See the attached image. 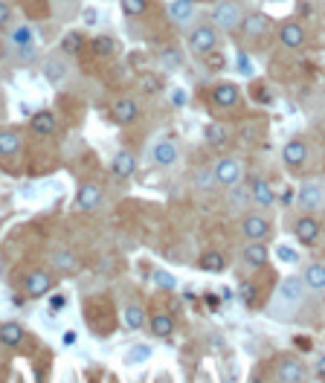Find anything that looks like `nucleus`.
<instances>
[{
  "instance_id": "obj_15",
  "label": "nucleus",
  "mask_w": 325,
  "mask_h": 383,
  "mask_svg": "<svg viewBox=\"0 0 325 383\" xmlns=\"http://www.w3.org/2000/svg\"><path fill=\"white\" fill-rule=\"evenodd\" d=\"M279 38H282L285 47H299L305 41V29L299 27V23H285L282 32H279Z\"/></svg>"
},
{
  "instance_id": "obj_28",
  "label": "nucleus",
  "mask_w": 325,
  "mask_h": 383,
  "mask_svg": "<svg viewBox=\"0 0 325 383\" xmlns=\"http://www.w3.org/2000/svg\"><path fill=\"white\" fill-rule=\"evenodd\" d=\"M200 267L203 270H209V273H221L224 270V256L221 253H203V258H200Z\"/></svg>"
},
{
  "instance_id": "obj_34",
  "label": "nucleus",
  "mask_w": 325,
  "mask_h": 383,
  "mask_svg": "<svg viewBox=\"0 0 325 383\" xmlns=\"http://www.w3.org/2000/svg\"><path fill=\"white\" fill-rule=\"evenodd\" d=\"M142 9H146V0H122V12L128 18L142 15Z\"/></svg>"
},
{
  "instance_id": "obj_5",
  "label": "nucleus",
  "mask_w": 325,
  "mask_h": 383,
  "mask_svg": "<svg viewBox=\"0 0 325 383\" xmlns=\"http://www.w3.org/2000/svg\"><path fill=\"white\" fill-rule=\"evenodd\" d=\"M268 232H270V224L264 218H259V215H247L244 218V236L250 241H261Z\"/></svg>"
},
{
  "instance_id": "obj_41",
  "label": "nucleus",
  "mask_w": 325,
  "mask_h": 383,
  "mask_svg": "<svg viewBox=\"0 0 325 383\" xmlns=\"http://www.w3.org/2000/svg\"><path fill=\"white\" fill-rule=\"evenodd\" d=\"M146 90H148V93L160 90V84H157V79H154V76H148V79H146Z\"/></svg>"
},
{
  "instance_id": "obj_2",
  "label": "nucleus",
  "mask_w": 325,
  "mask_h": 383,
  "mask_svg": "<svg viewBox=\"0 0 325 383\" xmlns=\"http://www.w3.org/2000/svg\"><path fill=\"white\" fill-rule=\"evenodd\" d=\"M305 285L308 282H302L299 276H287L279 285V299L287 302V305H299L302 302V296H305Z\"/></svg>"
},
{
  "instance_id": "obj_21",
  "label": "nucleus",
  "mask_w": 325,
  "mask_h": 383,
  "mask_svg": "<svg viewBox=\"0 0 325 383\" xmlns=\"http://www.w3.org/2000/svg\"><path fill=\"white\" fill-rule=\"evenodd\" d=\"M279 378H282V383H296V380L305 378V369L299 366L296 360H285V363L279 366Z\"/></svg>"
},
{
  "instance_id": "obj_43",
  "label": "nucleus",
  "mask_w": 325,
  "mask_h": 383,
  "mask_svg": "<svg viewBox=\"0 0 325 383\" xmlns=\"http://www.w3.org/2000/svg\"><path fill=\"white\" fill-rule=\"evenodd\" d=\"M76 331H67V334H64V345H76Z\"/></svg>"
},
{
  "instance_id": "obj_14",
  "label": "nucleus",
  "mask_w": 325,
  "mask_h": 383,
  "mask_svg": "<svg viewBox=\"0 0 325 383\" xmlns=\"http://www.w3.org/2000/svg\"><path fill=\"white\" fill-rule=\"evenodd\" d=\"M252 201H256L259 206H270L273 201H276V197H273V189L268 186V180H261V177H256V180H252Z\"/></svg>"
},
{
  "instance_id": "obj_32",
  "label": "nucleus",
  "mask_w": 325,
  "mask_h": 383,
  "mask_svg": "<svg viewBox=\"0 0 325 383\" xmlns=\"http://www.w3.org/2000/svg\"><path fill=\"white\" fill-rule=\"evenodd\" d=\"M114 47H116L114 38H107V35H99V38L93 41V53H96V55H111Z\"/></svg>"
},
{
  "instance_id": "obj_4",
  "label": "nucleus",
  "mask_w": 325,
  "mask_h": 383,
  "mask_svg": "<svg viewBox=\"0 0 325 383\" xmlns=\"http://www.w3.org/2000/svg\"><path fill=\"white\" fill-rule=\"evenodd\" d=\"M299 203L305 209H320L325 203V189L320 183H305V186L299 189Z\"/></svg>"
},
{
  "instance_id": "obj_17",
  "label": "nucleus",
  "mask_w": 325,
  "mask_h": 383,
  "mask_svg": "<svg viewBox=\"0 0 325 383\" xmlns=\"http://www.w3.org/2000/svg\"><path fill=\"white\" fill-rule=\"evenodd\" d=\"M134 169H137V160H134V154H128V151H119L116 157H114V171L119 177H131L134 175Z\"/></svg>"
},
{
  "instance_id": "obj_22",
  "label": "nucleus",
  "mask_w": 325,
  "mask_h": 383,
  "mask_svg": "<svg viewBox=\"0 0 325 383\" xmlns=\"http://www.w3.org/2000/svg\"><path fill=\"white\" fill-rule=\"evenodd\" d=\"M151 331H154L157 337H168V334L174 331V319L168 317V314H154V317H151Z\"/></svg>"
},
{
  "instance_id": "obj_18",
  "label": "nucleus",
  "mask_w": 325,
  "mask_h": 383,
  "mask_svg": "<svg viewBox=\"0 0 325 383\" xmlns=\"http://www.w3.org/2000/svg\"><path fill=\"white\" fill-rule=\"evenodd\" d=\"M242 29H244L247 38H259V35L268 29V18L264 15H247L244 23H242Z\"/></svg>"
},
{
  "instance_id": "obj_3",
  "label": "nucleus",
  "mask_w": 325,
  "mask_h": 383,
  "mask_svg": "<svg viewBox=\"0 0 325 383\" xmlns=\"http://www.w3.org/2000/svg\"><path fill=\"white\" fill-rule=\"evenodd\" d=\"M215 175H218V183H224V186H238V180H242V175H244V169H242V163L238 160H221L218 166H215Z\"/></svg>"
},
{
  "instance_id": "obj_16",
  "label": "nucleus",
  "mask_w": 325,
  "mask_h": 383,
  "mask_svg": "<svg viewBox=\"0 0 325 383\" xmlns=\"http://www.w3.org/2000/svg\"><path fill=\"white\" fill-rule=\"evenodd\" d=\"M244 262L250 267H264V262H268V250H264V244L259 241H252L244 247Z\"/></svg>"
},
{
  "instance_id": "obj_45",
  "label": "nucleus",
  "mask_w": 325,
  "mask_h": 383,
  "mask_svg": "<svg viewBox=\"0 0 325 383\" xmlns=\"http://www.w3.org/2000/svg\"><path fill=\"white\" fill-rule=\"evenodd\" d=\"M317 375L325 378V357H320V360H317Z\"/></svg>"
},
{
  "instance_id": "obj_27",
  "label": "nucleus",
  "mask_w": 325,
  "mask_h": 383,
  "mask_svg": "<svg viewBox=\"0 0 325 383\" xmlns=\"http://www.w3.org/2000/svg\"><path fill=\"white\" fill-rule=\"evenodd\" d=\"M44 73H47V79H50L53 84H62L64 76H67V67H64V61H47Z\"/></svg>"
},
{
  "instance_id": "obj_12",
  "label": "nucleus",
  "mask_w": 325,
  "mask_h": 383,
  "mask_svg": "<svg viewBox=\"0 0 325 383\" xmlns=\"http://www.w3.org/2000/svg\"><path fill=\"white\" fill-rule=\"evenodd\" d=\"M32 131L38 134V137H50V134L55 131V116L50 114V110H38V114L32 116Z\"/></svg>"
},
{
  "instance_id": "obj_47",
  "label": "nucleus",
  "mask_w": 325,
  "mask_h": 383,
  "mask_svg": "<svg viewBox=\"0 0 325 383\" xmlns=\"http://www.w3.org/2000/svg\"><path fill=\"white\" fill-rule=\"evenodd\" d=\"M291 201H294V192H291V189H287V192L282 195V203H291Z\"/></svg>"
},
{
  "instance_id": "obj_23",
  "label": "nucleus",
  "mask_w": 325,
  "mask_h": 383,
  "mask_svg": "<svg viewBox=\"0 0 325 383\" xmlns=\"http://www.w3.org/2000/svg\"><path fill=\"white\" fill-rule=\"evenodd\" d=\"M305 282L311 291H325V267L322 264H311L305 270Z\"/></svg>"
},
{
  "instance_id": "obj_40",
  "label": "nucleus",
  "mask_w": 325,
  "mask_h": 383,
  "mask_svg": "<svg viewBox=\"0 0 325 383\" xmlns=\"http://www.w3.org/2000/svg\"><path fill=\"white\" fill-rule=\"evenodd\" d=\"M279 258L282 262H296V253L291 250V247H279Z\"/></svg>"
},
{
  "instance_id": "obj_29",
  "label": "nucleus",
  "mask_w": 325,
  "mask_h": 383,
  "mask_svg": "<svg viewBox=\"0 0 325 383\" xmlns=\"http://www.w3.org/2000/svg\"><path fill=\"white\" fill-rule=\"evenodd\" d=\"M0 151H3V154L21 151V140H18L15 131H3V137H0Z\"/></svg>"
},
{
  "instance_id": "obj_37",
  "label": "nucleus",
  "mask_w": 325,
  "mask_h": 383,
  "mask_svg": "<svg viewBox=\"0 0 325 383\" xmlns=\"http://www.w3.org/2000/svg\"><path fill=\"white\" fill-rule=\"evenodd\" d=\"M154 282H157L160 288H168V291H172V288L177 285L174 276H172V273H166V270H157V273H154Z\"/></svg>"
},
{
  "instance_id": "obj_30",
  "label": "nucleus",
  "mask_w": 325,
  "mask_h": 383,
  "mask_svg": "<svg viewBox=\"0 0 325 383\" xmlns=\"http://www.w3.org/2000/svg\"><path fill=\"white\" fill-rule=\"evenodd\" d=\"M148 357H151V349H148V345H131V349L125 351V360L128 363H142V360H148Z\"/></svg>"
},
{
  "instance_id": "obj_46",
  "label": "nucleus",
  "mask_w": 325,
  "mask_h": 383,
  "mask_svg": "<svg viewBox=\"0 0 325 383\" xmlns=\"http://www.w3.org/2000/svg\"><path fill=\"white\" fill-rule=\"evenodd\" d=\"M238 64H242L244 73H250V61H247V55H238Z\"/></svg>"
},
{
  "instance_id": "obj_35",
  "label": "nucleus",
  "mask_w": 325,
  "mask_h": 383,
  "mask_svg": "<svg viewBox=\"0 0 325 383\" xmlns=\"http://www.w3.org/2000/svg\"><path fill=\"white\" fill-rule=\"evenodd\" d=\"M203 137H207V143H224L226 140V134H224V128L221 125H209V128H203Z\"/></svg>"
},
{
  "instance_id": "obj_36",
  "label": "nucleus",
  "mask_w": 325,
  "mask_h": 383,
  "mask_svg": "<svg viewBox=\"0 0 325 383\" xmlns=\"http://www.w3.org/2000/svg\"><path fill=\"white\" fill-rule=\"evenodd\" d=\"M215 183H218V175H215V171H198V186L200 189H212Z\"/></svg>"
},
{
  "instance_id": "obj_20",
  "label": "nucleus",
  "mask_w": 325,
  "mask_h": 383,
  "mask_svg": "<svg viewBox=\"0 0 325 383\" xmlns=\"http://www.w3.org/2000/svg\"><path fill=\"white\" fill-rule=\"evenodd\" d=\"M195 0H174L172 6H168V15H172L177 23H186L192 15H195V9H192Z\"/></svg>"
},
{
  "instance_id": "obj_19",
  "label": "nucleus",
  "mask_w": 325,
  "mask_h": 383,
  "mask_svg": "<svg viewBox=\"0 0 325 383\" xmlns=\"http://www.w3.org/2000/svg\"><path fill=\"white\" fill-rule=\"evenodd\" d=\"M137 102L134 99H119V102L114 105V116L119 119V122H131V119H137Z\"/></svg>"
},
{
  "instance_id": "obj_31",
  "label": "nucleus",
  "mask_w": 325,
  "mask_h": 383,
  "mask_svg": "<svg viewBox=\"0 0 325 383\" xmlns=\"http://www.w3.org/2000/svg\"><path fill=\"white\" fill-rule=\"evenodd\" d=\"M146 323V314L140 311V308H125V325L128 328H142Z\"/></svg>"
},
{
  "instance_id": "obj_39",
  "label": "nucleus",
  "mask_w": 325,
  "mask_h": 383,
  "mask_svg": "<svg viewBox=\"0 0 325 383\" xmlns=\"http://www.w3.org/2000/svg\"><path fill=\"white\" fill-rule=\"evenodd\" d=\"M163 64H166L168 70H174V67H180V55L174 53V49H166V53H163Z\"/></svg>"
},
{
  "instance_id": "obj_24",
  "label": "nucleus",
  "mask_w": 325,
  "mask_h": 383,
  "mask_svg": "<svg viewBox=\"0 0 325 383\" xmlns=\"http://www.w3.org/2000/svg\"><path fill=\"white\" fill-rule=\"evenodd\" d=\"M250 201H252V189L233 186V192H230V206H233V209H247Z\"/></svg>"
},
{
  "instance_id": "obj_10",
  "label": "nucleus",
  "mask_w": 325,
  "mask_h": 383,
  "mask_svg": "<svg viewBox=\"0 0 325 383\" xmlns=\"http://www.w3.org/2000/svg\"><path fill=\"white\" fill-rule=\"evenodd\" d=\"M192 49H198V53H212L215 49V32L209 27H200L192 32Z\"/></svg>"
},
{
  "instance_id": "obj_38",
  "label": "nucleus",
  "mask_w": 325,
  "mask_h": 383,
  "mask_svg": "<svg viewBox=\"0 0 325 383\" xmlns=\"http://www.w3.org/2000/svg\"><path fill=\"white\" fill-rule=\"evenodd\" d=\"M55 267H62V270H73V267H76V258L70 256V253H55Z\"/></svg>"
},
{
  "instance_id": "obj_26",
  "label": "nucleus",
  "mask_w": 325,
  "mask_h": 383,
  "mask_svg": "<svg viewBox=\"0 0 325 383\" xmlns=\"http://www.w3.org/2000/svg\"><path fill=\"white\" fill-rule=\"evenodd\" d=\"M0 337H3L6 345H21V340H23V328H21L18 323H6L3 328H0Z\"/></svg>"
},
{
  "instance_id": "obj_1",
  "label": "nucleus",
  "mask_w": 325,
  "mask_h": 383,
  "mask_svg": "<svg viewBox=\"0 0 325 383\" xmlns=\"http://www.w3.org/2000/svg\"><path fill=\"white\" fill-rule=\"evenodd\" d=\"M212 21H215V27H221V29H235L238 21H242V9L235 3H218L212 12Z\"/></svg>"
},
{
  "instance_id": "obj_33",
  "label": "nucleus",
  "mask_w": 325,
  "mask_h": 383,
  "mask_svg": "<svg viewBox=\"0 0 325 383\" xmlns=\"http://www.w3.org/2000/svg\"><path fill=\"white\" fill-rule=\"evenodd\" d=\"M62 49H64V53H79V49H81V35L79 32H67L64 41H62Z\"/></svg>"
},
{
  "instance_id": "obj_13",
  "label": "nucleus",
  "mask_w": 325,
  "mask_h": 383,
  "mask_svg": "<svg viewBox=\"0 0 325 383\" xmlns=\"http://www.w3.org/2000/svg\"><path fill=\"white\" fill-rule=\"evenodd\" d=\"M320 236V224L314 218H302V221H296V238L302 241V244H314Z\"/></svg>"
},
{
  "instance_id": "obj_6",
  "label": "nucleus",
  "mask_w": 325,
  "mask_h": 383,
  "mask_svg": "<svg viewBox=\"0 0 325 383\" xmlns=\"http://www.w3.org/2000/svg\"><path fill=\"white\" fill-rule=\"evenodd\" d=\"M282 157H285V163L287 166H302L305 163V157H308V148L302 140H291L285 148H282Z\"/></svg>"
},
{
  "instance_id": "obj_7",
  "label": "nucleus",
  "mask_w": 325,
  "mask_h": 383,
  "mask_svg": "<svg viewBox=\"0 0 325 383\" xmlns=\"http://www.w3.org/2000/svg\"><path fill=\"white\" fill-rule=\"evenodd\" d=\"M50 276L44 273V270H32V273L27 276V293L29 296H44L47 291H50Z\"/></svg>"
},
{
  "instance_id": "obj_42",
  "label": "nucleus",
  "mask_w": 325,
  "mask_h": 383,
  "mask_svg": "<svg viewBox=\"0 0 325 383\" xmlns=\"http://www.w3.org/2000/svg\"><path fill=\"white\" fill-rule=\"evenodd\" d=\"M209 67L221 70V67H224V58H221V55H209Z\"/></svg>"
},
{
  "instance_id": "obj_25",
  "label": "nucleus",
  "mask_w": 325,
  "mask_h": 383,
  "mask_svg": "<svg viewBox=\"0 0 325 383\" xmlns=\"http://www.w3.org/2000/svg\"><path fill=\"white\" fill-rule=\"evenodd\" d=\"M32 38H35V32H32V27H18V29H12V35H9V41L15 44V47H32Z\"/></svg>"
},
{
  "instance_id": "obj_11",
  "label": "nucleus",
  "mask_w": 325,
  "mask_h": 383,
  "mask_svg": "<svg viewBox=\"0 0 325 383\" xmlns=\"http://www.w3.org/2000/svg\"><path fill=\"white\" fill-rule=\"evenodd\" d=\"M212 102L218 108H233L238 102V88L235 84H218L215 93H212Z\"/></svg>"
},
{
  "instance_id": "obj_48",
  "label": "nucleus",
  "mask_w": 325,
  "mask_h": 383,
  "mask_svg": "<svg viewBox=\"0 0 325 383\" xmlns=\"http://www.w3.org/2000/svg\"><path fill=\"white\" fill-rule=\"evenodd\" d=\"M0 21H9V6H0Z\"/></svg>"
},
{
  "instance_id": "obj_9",
  "label": "nucleus",
  "mask_w": 325,
  "mask_h": 383,
  "mask_svg": "<svg viewBox=\"0 0 325 383\" xmlns=\"http://www.w3.org/2000/svg\"><path fill=\"white\" fill-rule=\"evenodd\" d=\"M76 203H79V209H96L102 203V189L99 186H81L79 189V195H76Z\"/></svg>"
},
{
  "instance_id": "obj_8",
  "label": "nucleus",
  "mask_w": 325,
  "mask_h": 383,
  "mask_svg": "<svg viewBox=\"0 0 325 383\" xmlns=\"http://www.w3.org/2000/svg\"><path fill=\"white\" fill-rule=\"evenodd\" d=\"M177 160V145L172 140H160L154 145V163L157 166H172Z\"/></svg>"
},
{
  "instance_id": "obj_44",
  "label": "nucleus",
  "mask_w": 325,
  "mask_h": 383,
  "mask_svg": "<svg viewBox=\"0 0 325 383\" xmlns=\"http://www.w3.org/2000/svg\"><path fill=\"white\" fill-rule=\"evenodd\" d=\"M84 21H88V23H93V21H99V15H96V9H88V12H84Z\"/></svg>"
}]
</instances>
